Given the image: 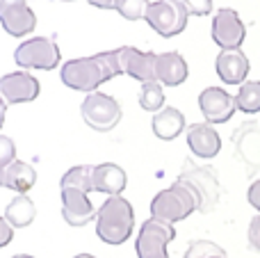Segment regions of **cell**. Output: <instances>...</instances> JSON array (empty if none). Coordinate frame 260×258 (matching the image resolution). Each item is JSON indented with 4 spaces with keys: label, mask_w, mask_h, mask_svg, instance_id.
I'll use <instances>...</instances> for the list:
<instances>
[{
    "label": "cell",
    "mask_w": 260,
    "mask_h": 258,
    "mask_svg": "<svg viewBox=\"0 0 260 258\" xmlns=\"http://www.w3.org/2000/svg\"><path fill=\"white\" fill-rule=\"evenodd\" d=\"M148 5H151L148 0H117V12L128 21H139L146 18Z\"/></svg>",
    "instance_id": "d4e9b609"
},
{
    "label": "cell",
    "mask_w": 260,
    "mask_h": 258,
    "mask_svg": "<svg viewBox=\"0 0 260 258\" xmlns=\"http://www.w3.org/2000/svg\"><path fill=\"white\" fill-rule=\"evenodd\" d=\"M0 96L7 103H30L39 96V80L27 71H12L0 78Z\"/></svg>",
    "instance_id": "4fadbf2b"
},
{
    "label": "cell",
    "mask_w": 260,
    "mask_h": 258,
    "mask_svg": "<svg viewBox=\"0 0 260 258\" xmlns=\"http://www.w3.org/2000/svg\"><path fill=\"white\" fill-rule=\"evenodd\" d=\"M176 181H180L192 190V195L197 197L199 213H210L219 201V183L210 167H194L192 163H185L183 172Z\"/></svg>",
    "instance_id": "52a82bcc"
},
{
    "label": "cell",
    "mask_w": 260,
    "mask_h": 258,
    "mask_svg": "<svg viewBox=\"0 0 260 258\" xmlns=\"http://www.w3.org/2000/svg\"><path fill=\"white\" fill-rule=\"evenodd\" d=\"M37 183V169L23 160H14L3 172V187L16 192V195H27Z\"/></svg>",
    "instance_id": "ffe728a7"
},
{
    "label": "cell",
    "mask_w": 260,
    "mask_h": 258,
    "mask_svg": "<svg viewBox=\"0 0 260 258\" xmlns=\"http://www.w3.org/2000/svg\"><path fill=\"white\" fill-rule=\"evenodd\" d=\"M247 199H249V204L260 213V181L251 183V187H249V192H247Z\"/></svg>",
    "instance_id": "4dcf8cb0"
},
{
    "label": "cell",
    "mask_w": 260,
    "mask_h": 258,
    "mask_svg": "<svg viewBox=\"0 0 260 258\" xmlns=\"http://www.w3.org/2000/svg\"><path fill=\"white\" fill-rule=\"evenodd\" d=\"M0 187H3V176H0Z\"/></svg>",
    "instance_id": "8d00e7d4"
},
{
    "label": "cell",
    "mask_w": 260,
    "mask_h": 258,
    "mask_svg": "<svg viewBox=\"0 0 260 258\" xmlns=\"http://www.w3.org/2000/svg\"><path fill=\"white\" fill-rule=\"evenodd\" d=\"M62 187H73V190H82V192H94V167L89 165H76L71 167L59 181V190Z\"/></svg>",
    "instance_id": "7402d4cb"
},
{
    "label": "cell",
    "mask_w": 260,
    "mask_h": 258,
    "mask_svg": "<svg viewBox=\"0 0 260 258\" xmlns=\"http://www.w3.org/2000/svg\"><path fill=\"white\" fill-rule=\"evenodd\" d=\"M64 3H71V0H64Z\"/></svg>",
    "instance_id": "74e56055"
},
{
    "label": "cell",
    "mask_w": 260,
    "mask_h": 258,
    "mask_svg": "<svg viewBox=\"0 0 260 258\" xmlns=\"http://www.w3.org/2000/svg\"><path fill=\"white\" fill-rule=\"evenodd\" d=\"M62 197V217L69 227H87L91 219H96L99 210L89 201V195L82 190H73V187H62L59 190Z\"/></svg>",
    "instance_id": "7c38bea8"
},
{
    "label": "cell",
    "mask_w": 260,
    "mask_h": 258,
    "mask_svg": "<svg viewBox=\"0 0 260 258\" xmlns=\"http://www.w3.org/2000/svg\"><path fill=\"white\" fill-rule=\"evenodd\" d=\"M247 238H249V245H251L256 251H260V213L251 219V222H249V233H247Z\"/></svg>",
    "instance_id": "f1b7e54d"
},
{
    "label": "cell",
    "mask_w": 260,
    "mask_h": 258,
    "mask_svg": "<svg viewBox=\"0 0 260 258\" xmlns=\"http://www.w3.org/2000/svg\"><path fill=\"white\" fill-rule=\"evenodd\" d=\"M176 238L174 224L162 222V219H146L137 233V242H135V251L137 258H169L167 247Z\"/></svg>",
    "instance_id": "ba28073f"
},
{
    "label": "cell",
    "mask_w": 260,
    "mask_h": 258,
    "mask_svg": "<svg viewBox=\"0 0 260 258\" xmlns=\"http://www.w3.org/2000/svg\"><path fill=\"white\" fill-rule=\"evenodd\" d=\"M247 27L235 9L221 7L212 18V39L221 50H235L244 44Z\"/></svg>",
    "instance_id": "9c48e42d"
},
{
    "label": "cell",
    "mask_w": 260,
    "mask_h": 258,
    "mask_svg": "<svg viewBox=\"0 0 260 258\" xmlns=\"http://www.w3.org/2000/svg\"><path fill=\"white\" fill-rule=\"evenodd\" d=\"M212 256H226V251L217 242L210 240H194L185 251V258H212Z\"/></svg>",
    "instance_id": "484cf974"
},
{
    "label": "cell",
    "mask_w": 260,
    "mask_h": 258,
    "mask_svg": "<svg viewBox=\"0 0 260 258\" xmlns=\"http://www.w3.org/2000/svg\"><path fill=\"white\" fill-rule=\"evenodd\" d=\"M12 258H35V256H30V254H16V256H12Z\"/></svg>",
    "instance_id": "836d02e7"
},
{
    "label": "cell",
    "mask_w": 260,
    "mask_h": 258,
    "mask_svg": "<svg viewBox=\"0 0 260 258\" xmlns=\"http://www.w3.org/2000/svg\"><path fill=\"white\" fill-rule=\"evenodd\" d=\"M153 135L162 142H171L185 131V114L176 108H162L160 112L153 114Z\"/></svg>",
    "instance_id": "d6986e66"
},
{
    "label": "cell",
    "mask_w": 260,
    "mask_h": 258,
    "mask_svg": "<svg viewBox=\"0 0 260 258\" xmlns=\"http://www.w3.org/2000/svg\"><path fill=\"white\" fill-rule=\"evenodd\" d=\"M185 7H187L189 14L194 16H206V14L212 12V0H183Z\"/></svg>",
    "instance_id": "83f0119b"
},
{
    "label": "cell",
    "mask_w": 260,
    "mask_h": 258,
    "mask_svg": "<svg viewBox=\"0 0 260 258\" xmlns=\"http://www.w3.org/2000/svg\"><path fill=\"white\" fill-rule=\"evenodd\" d=\"M12 238H14V227L5 217H0V249L7 247L12 242Z\"/></svg>",
    "instance_id": "f546056e"
},
{
    "label": "cell",
    "mask_w": 260,
    "mask_h": 258,
    "mask_svg": "<svg viewBox=\"0 0 260 258\" xmlns=\"http://www.w3.org/2000/svg\"><path fill=\"white\" fill-rule=\"evenodd\" d=\"M5 110H7V101L0 96V128H3V123H5Z\"/></svg>",
    "instance_id": "d6a6232c"
},
{
    "label": "cell",
    "mask_w": 260,
    "mask_h": 258,
    "mask_svg": "<svg viewBox=\"0 0 260 258\" xmlns=\"http://www.w3.org/2000/svg\"><path fill=\"white\" fill-rule=\"evenodd\" d=\"M121 59H123V73L139 82L155 80V67H157V53L151 50H139L133 46H121Z\"/></svg>",
    "instance_id": "5bb4252c"
},
{
    "label": "cell",
    "mask_w": 260,
    "mask_h": 258,
    "mask_svg": "<svg viewBox=\"0 0 260 258\" xmlns=\"http://www.w3.org/2000/svg\"><path fill=\"white\" fill-rule=\"evenodd\" d=\"M187 146L197 158L210 160L221 151V137L212 123H192L187 128Z\"/></svg>",
    "instance_id": "9a60e30c"
},
{
    "label": "cell",
    "mask_w": 260,
    "mask_h": 258,
    "mask_svg": "<svg viewBox=\"0 0 260 258\" xmlns=\"http://www.w3.org/2000/svg\"><path fill=\"white\" fill-rule=\"evenodd\" d=\"M62 59L55 37H32L14 50V62L21 69H41L50 71Z\"/></svg>",
    "instance_id": "277c9868"
},
{
    "label": "cell",
    "mask_w": 260,
    "mask_h": 258,
    "mask_svg": "<svg viewBox=\"0 0 260 258\" xmlns=\"http://www.w3.org/2000/svg\"><path fill=\"white\" fill-rule=\"evenodd\" d=\"M5 219L12 224L14 229H25L35 222L37 217V206L27 195H16L5 208Z\"/></svg>",
    "instance_id": "44dd1931"
},
{
    "label": "cell",
    "mask_w": 260,
    "mask_h": 258,
    "mask_svg": "<svg viewBox=\"0 0 260 258\" xmlns=\"http://www.w3.org/2000/svg\"><path fill=\"white\" fill-rule=\"evenodd\" d=\"M123 73V59H121V48L114 50H103L91 57H76L64 62L62 71V82L76 91H85L91 94L96 91L103 82L112 80V78Z\"/></svg>",
    "instance_id": "6da1fadb"
},
{
    "label": "cell",
    "mask_w": 260,
    "mask_h": 258,
    "mask_svg": "<svg viewBox=\"0 0 260 258\" xmlns=\"http://www.w3.org/2000/svg\"><path fill=\"white\" fill-rule=\"evenodd\" d=\"M135 229V210L128 199L108 197L96 213V236L105 245H123Z\"/></svg>",
    "instance_id": "7a4b0ae2"
},
{
    "label": "cell",
    "mask_w": 260,
    "mask_h": 258,
    "mask_svg": "<svg viewBox=\"0 0 260 258\" xmlns=\"http://www.w3.org/2000/svg\"><path fill=\"white\" fill-rule=\"evenodd\" d=\"M73 258H96V256H91V254H78V256H73Z\"/></svg>",
    "instance_id": "e575fe53"
},
{
    "label": "cell",
    "mask_w": 260,
    "mask_h": 258,
    "mask_svg": "<svg viewBox=\"0 0 260 258\" xmlns=\"http://www.w3.org/2000/svg\"><path fill=\"white\" fill-rule=\"evenodd\" d=\"M199 110L208 123H226L238 110L235 96H231L221 87H206L199 94Z\"/></svg>",
    "instance_id": "8fae6325"
},
{
    "label": "cell",
    "mask_w": 260,
    "mask_h": 258,
    "mask_svg": "<svg viewBox=\"0 0 260 258\" xmlns=\"http://www.w3.org/2000/svg\"><path fill=\"white\" fill-rule=\"evenodd\" d=\"M14 160H16V144H14L12 137L0 135V176Z\"/></svg>",
    "instance_id": "4316f807"
},
{
    "label": "cell",
    "mask_w": 260,
    "mask_h": 258,
    "mask_svg": "<svg viewBox=\"0 0 260 258\" xmlns=\"http://www.w3.org/2000/svg\"><path fill=\"white\" fill-rule=\"evenodd\" d=\"M194 210H199L197 197L180 181H176L174 185L167 187V190H160L151 201V217L169 222V224L183 222Z\"/></svg>",
    "instance_id": "3957f363"
},
{
    "label": "cell",
    "mask_w": 260,
    "mask_h": 258,
    "mask_svg": "<svg viewBox=\"0 0 260 258\" xmlns=\"http://www.w3.org/2000/svg\"><path fill=\"white\" fill-rule=\"evenodd\" d=\"M187 62L178 53H160L155 67V80H160L167 87H178L187 80Z\"/></svg>",
    "instance_id": "ac0fdd59"
},
{
    "label": "cell",
    "mask_w": 260,
    "mask_h": 258,
    "mask_svg": "<svg viewBox=\"0 0 260 258\" xmlns=\"http://www.w3.org/2000/svg\"><path fill=\"white\" fill-rule=\"evenodd\" d=\"M235 105H238V110H242L244 114L260 112V82L258 80L242 82L238 96H235Z\"/></svg>",
    "instance_id": "603a6c76"
},
{
    "label": "cell",
    "mask_w": 260,
    "mask_h": 258,
    "mask_svg": "<svg viewBox=\"0 0 260 258\" xmlns=\"http://www.w3.org/2000/svg\"><path fill=\"white\" fill-rule=\"evenodd\" d=\"M212 258H229V256H212Z\"/></svg>",
    "instance_id": "d590c367"
},
{
    "label": "cell",
    "mask_w": 260,
    "mask_h": 258,
    "mask_svg": "<svg viewBox=\"0 0 260 258\" xmlns=\"http://www.w3.org/2000/svg\"><path fill=\"white\" fill-rule=\"evenodd\" d=\"M215 69H217V76L221 78V82H226V85H242V82H247V76H249V57L240 48L221 50L217 55Z\"/></svg>",
    "instance_id": "2e32d148"
},
{
    "label": "cell",
    "mask_w": 260,
    "mask_h": 258,
    "mask_svg": "<svg viewBox=\"0 0 260 258\" xmlns=\"http://www.w3.org/2000/svg\"><path fill=\"white\" fill-rule=\"evenodd\" d=\"M139 105L146 112H160L165 105V91H162V82L160 80H151V82H142L139 89Z\"/></svg>",
    "instance_id": "cb8c5ba5"
},
{
    "label": "cell",
    "mask_w": 260,
    "mask_h": 258,
    "mask_svg": "<svg viewBox=\"0 0 260 258\" xmlns=\"http://www.w3.org/2000/svg\"><path fill=\"white\" fill-rule=\"evenodd\" d=\"M128 185V176L119 165L114 163H101L94 165V192L108 197H119Z\"/></svg>",
    "instance_id": "e0dca14e"
},
{
    "label": "cell",
    "mask_w": 260,
    "mask_h": 258,
    "mask_svg": "<svg viewBox=\"0 0 260 258\" xmlns=\"http://www.w3.org/2000/svg\"><path fill=\"white\" fill-rule=\"evenodd\" d=\"M80 114L91 131L110 133L121 121V105L112 96L101 94V91H91L80 103Z\"/></svg>",
    "instance_id": "8992f818"
},
{
    "label": "cell",
    "mask_w": 260,
    "mask_h": 258,
    "mask_svg": "<svg viewBox=\"0 0 260 258\" xmlns=\"http://www.w3.org/2000/svg\"><path fill=\"white\" fill-rule=\"evenodd\" d=\"M187 18H189V12L183 0H155V3L148 5V12L144 21L160 37L169 39V37H176L185 30Z\"/></svg>",
    "instance_id": "5b68a950"
},
{
    "label": "cell",
    "mask_w": 260,
    "mask_h": 258,
    "mask_svg": "<svg viewBox=\"0 0 260 258\" xmlns=\"http://www.w3.org/2000/svg\"><path fill=\"white\" fill-rule=\"evenodd\" d=\"M0 25L12 37H25L35 32L37 16L27 0H0Z\"/></svg>",
    "instance_id": "30bf717a"
},
{
    "label": "cell",
    "mask_w": 260,
    "mask_h": 258,
    "mask_svg": "<svg viewBox=\"0 0 260 258\" xmlns=\"http://www.w3.org/2000/svg\"><path fill=\"white\" fill-rule=\"evenodd\" d=\"M87 3L99 9H117V0H87Z\"/></svg>",
    "instance_id": "1f68e13d"
}]
</instances>
